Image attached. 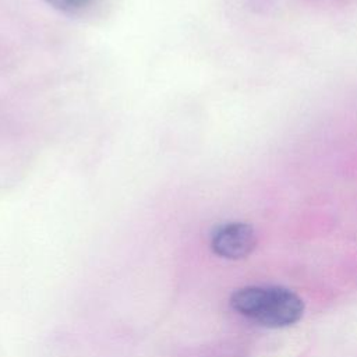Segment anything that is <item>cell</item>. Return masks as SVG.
Instances as JSON below:
<instances>
[{"instance_id": "obj_1", "label": "cell", "mask_w": 357, "mask_h": 357, "mask_svg": "<svg viewBox=\"0 0 357 357\" xmlns=\"http://www.w3.org/2000/svg\"><path fill=\"white\" fill-rule=\"evenodd\" d=\"M231 308L247 319L266 328H287L304 314V301L282 286H245L230 296Z\"/></svg>"}, {"instance_id": "obj_2", "label": "cell", "mask_w": 357, "mask_h": 357, "mask_svg": "<svg viewBox=\"0 0 357 357\" xmlns=\"http://www.w3.org/2000/svg\"><path fill=\"white\" fill-rule=\"evenodd\" d=\"M257 245V234L251 225L229 222L218 226L211 236L212 251L226 259H243Z\"/></svg>"}, {"instance_id": "obj_3", "label": "cell", "mask_w": 357, "mask_h": 357, "mask_svg": "<svg viewBox=\"0 0 357 357\" xmlns=\"http://www.w3.org/2000/svg\"><path fill=\"white\" fill-rule=\"evenodd\" d=\"M43 1H46L52 7L61 10V11H74V10H79V8L85 7L92 0H43Z\"/></svg>"}]
</instances>
